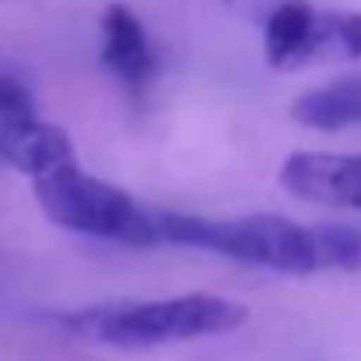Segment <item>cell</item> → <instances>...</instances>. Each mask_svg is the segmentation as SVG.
I'll return each instance as SVG.
<instances>
[{"label":"cell","mask_w":361,"mask_h":361,"mask_svg":"<svg viewBox=\"0 0 361 361\" xmlns=\"http://www.w3.org/2000/svg\"><path fill=\"white\" fill-rule=\"evenodd\" d=\"M316 7L309 0H281L270 7L263 21V46L267 63L277 71H295L305 63V46L312 39Z\"/></svg>","instance_id":"7"},{"label":"cell","mask_w":361,"mask_h":361,"mask_svg":"<svg viewBox=\"0 0 361 361\" xmlns=\"http://www.w3.org/2000/svg\"><path fill=\"white\" fill-rule=\"evenodd\" d=\"M35 200L49 221L67 232L109 239L120 245H165L161 235V211L144 207L126 190L85 172L74 161H60L39 176H32Z\"/></svg>","instance_id":"3"},{"label":"cell","mask_w":361,"mask_h":361,"mask_svg":"<svg viewBox=\"0 0 361 361\" xmlns=\"http://www.w3.org/2000/svg\"><path fill=\"white\" fill-rule=\"evenodd\" d=\"M281 186L302 200L361 211V154L295 151L277 172Z\"/></svg>","instance_id":"4"},{"label":"cell","mask_w":361,"mask_h":361,"mask_svg":"<svg viewBox=\"0 0 361 361\" xmlns=\"http://www.w3.org/2000/svg\"><path fill=\"white\" fill-rule=\"evenodd\" d=\"M291 116L316 130H341V126L361 123V74L298 95L291 106Z\"/></svg>","instance_id":"8"},{"label":"cell","mask_w":361,"mask_h":361,"mask_svg":"<svg viewBox=\"0 0 361 361\" xmlns=\"http://www.w3.org/2000/svg\"><path fill=\"white\" fill-rule=\"evenodd\" d=\"M7 113H35V106L21 81L0 74V116H7Z\"/></svg>","instance_id":"10"},{"label":"cell","mask_w":361,"mask_h":361,"mask_svg":"<svg viewBox=\"0 0 361 361\" xmlns=\"http://www.w3.org/2000/svg\"><path fill=\"white\" fill-rule=\"evenodd\" d=\"M0 158L32 179L60 161H74L78 154L63 126L42 123L35 113H7L0 116Z\"/></svg>","instance_id":"6"},{"label":"cell","mask_w":361,"mask_h":361,"mask_svg":"<svg viewBox=\"0 0 361 361\" xmlns=\"http://www.w3.org/2000/svg\"><path fill=\"white\" fill-rule=\"evenodd\" d=\"M165 245H193L249 267H270L281 274L358 270L361 235L344 225H298L277 214H249L211 221L200 214L161 211Z\"/></svg>","instance_id":"1"},{"label":"cell","mask_w":361,"mask_h":361,"mask_svg":"<svg viewBox=\"0 0 361 361\" xmlns=\"http://www.w3.org/2000/svg\"><path fill=\"white\" fill-rule=\"evenodd\" d=\"M249 319V309L211 295V291H190L176 298H154V302H102L78 312L56 316V323L85 341L102 348H161V344H183L200 337H225L235 334Z\"/></svg>","instance_id":"2"},{"label":"cell","mask_w":361,"mask_h":361,"mask_svg":"<svg viewBox=\"0 0 361 361\" xmlns=\"http://www.w3.org/2000/svg\"><path fill=\"white\" fill-rule=\"evenodd\" d=\"M361 56V11H316L305 63H351Z\"/></svg>","instance_id":"9"},{"label":"cell","mask_w":361,"mask_h":361,"mask_svg":"<svg viewBox=\"0 0 361 361\" xmlns=\"http://www.w3.org/2000/svg\"><path fill=\"white\" fill-rule=\"evenodd\" d=\"M102 63L126 85L130 95H144L158 78V56L140 18L126 4H109L102 18Z\"/></svg>","instance_id":"5"}]
</instances>
